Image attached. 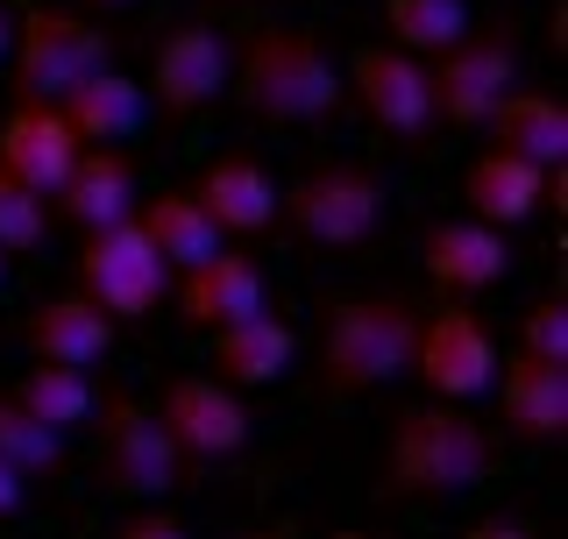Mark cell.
Segmentation results:
<instances>
[{
    "label": "cell",
    "mask_w": 568,
    "mask_h": 539,
    "mask_svg": "<svg viewBox=\"0 0 568 539\" xmlns=\"http://www.w3.org/2000/svg\"><path fill=\"white\" fill-rule=\"evenodd\" d=\"M490 469H497V440L484 419H469L455 398L405 405L377 455V505H440V497L490 482Z\"/></svg>",
    "instance_id": "1"
},
{
    "label": "cell",
    "mask_w": 568,
    "mask_h": 539,
    "mask_svg": "<svg viewBox=\"0 0 568 539\" xmlns=\"http://www.w3.org/2000/svg\"><path fill=\"white\" fill-rule=\"evenodd\" d=\"M227 93L263 129H306L342 106V71L306 22H263L227 50Z\"/></svg>",
    "instance_id": "2"
},
{
    "label": "cell",
    "mask_w": 568,
    "mask_h": 539,
    "mask_svg": "<svg viewBox=\"0 0 568 539\" xmlns=\"http://www.w3.org/2000/svg\"><path fill=\"white\" fill-rule=\"evenodd\" d=\"M413 334L419 305L398 292H355L327 313L320 327V390L327 398H363V390L390 384L413 369Z\"/></svg>",
    "instance_id": "3"
},
{
    "label": "cell",
    "mask_w": 568,
    "mask_h": 539,
    "mask_svg": "<svg viewBox=\"0 0 568 539\" xmlns=\"http://www.w3.org/2000/svg\"><path fill=\"white\" fill-rule=\"evenodd\" d=\"M71 277H79V292L93 298L114 327H142V319H156V305L171 298V263L150 248L135 213H121V221H106V227H85Z\"/></svg>",
    "instance_id": "4"
},
{
    "label": "cell",
    "mask_w": 568,
    "mask_h": 539,
    "mask_svg": "<svg viewBox=\"0 0 568 539\" xmlns=\"http://www.w3.org/2000/svg\"><path fill=\"white\" fill-rule=\"evenodd\" d=\"M8 93L14 100H58L64 85L93 79L100 64H114V35L71 8H29L14 14V43H8Z\"/></svg>",
    "instance_id": "5"
},
{
    "label": "cell",
    "mask_w": 568,
    "mask_h": 539,
    "mask_svg": "<svg viewBox=\"0 0 568 539\" xmlns=\"http://www.w3.org/2000/svg\"><path fill=\"white\" fill-rule=\"evenodd\" d=\"M277 221L313 248H363L384 227V177L369 164H313L277 192Z\"/></svg>",
    "instance_id": "6"
},
{
    "label": "cell",
    "mask_w": 568,
    "mask_h": 539,
    "mask_svg": "<svg viewBox=\"0 0 568 539\" xmlns=\"http://www.w3.org/2000/svg\"><path fill=\"white\" fill-rule=\"evenodd\" d=\"M93 419H100V482L114 497H171L192 482V461L171 447V434L156 426V411L142 398L100 390Z\"/></svg>",
    "instance_id": "7"
},
{
    "label": "cell",
    "mask_w": 568,
    "mask_h": 539,
    "mask_svg": "<svg viewBox=\"0 0 568 539\" xmlns=\"http://www.w3.org/2000/svg\"><path fill=\"white\" fill-rule=\"evenodd\" d=\"M426 85H434V121L484 129L497 93L519 85V35H511V22H484V29L469 22L455 43H440L426 58Z\"/></svg>",
    "instance_id": "8"
},
{
    "label": "cell",
    "mask_w": 568,
    "mask_h": 539,
    "mask_svg": "<svg viewBox=\"0 0 568 539\" xmlns=\"http://www.w3.org/2000/svg\"><path fill=\"white\" fill-rule=\"evenodd\" d=\"M156 426L171 434V447L192 461V476L213 469V461H235L248 434H256V419H248L242 390L221 384V376H171L164 390H156Z\"/></svg>",
    "instance_id": "9"
},
{
    "label": "cell",
    "mask_w": 568,
    "mask_h": 539,
    "mask_svg": "<svg viewBox=\"0 0 568 539\" xmlns=\"http://www.w3.org/2000/svg\"><path fill=\"white\" fill-rule=\"evenodd\" d=\"M342 100L369 121L377 135H398V142H419L434 129V85H426V58L398 43H363L348 58V79H342Z\"/></svg>",
    "instance_id": "10"
},
{
    "label": "cell",
    "mask_w": 568,
    "mask_h": 539,
    "mask_svg": "<svg viewBox=\"0 0 568 539\" xmlns=\"http://www.w3.org/2000/svg\"><path fill=\"white\" fill-rule=\"evenodd\" d=\"M434 398H484L490 376H497V340L484 327V313H469V305H440V313H419V334H413V369Z\"/></svg>",
    "instance_id": "11"
},
{
    "label": "cell",
    "mask_w": 568,
    "mask_h": 539,
    "mask_svg": "<svg viewBox=\"0 0 568 539\" xmlns=\"http://www.w3.org/2000/svg\"><path fill=\"white\" fill-rule=\"evenodd\" d=\"M227 93V35L213 22H178L150 58V85L142 100L156 106V121L185 129L192 114H206L213 100Z\"/></svg>",
    "instance_id": "12"
},
{
    "label": "cell",
    "mask_w": 568,
    "mask_h": 539,
    "mask_svg": "<svg viewBox=\"0 0 568 539\" xmlns=\"http://www.w3.org/2000/svg\"><path fill=\"white\" fill-rule=\"evenodd\" d=\"M271 305V277L248 248H213L192 270H178V327L192 334H213L242 313H263Z\"/></svg>",
    "instance_id": "13"
},
{
    "label": "cell",
    "mask_w": 568,
    "mask_h": 539,
    "mask_svg": "<svg viewBox=\"0 0 568 539\" xmlns=\"http://www.w3.org/2000/svg\"><path fill=\"white\" fill-rule=\"evenodd\" d=\"M85 142L71 135V121L58 114V100H14L8 121H0V164H8L22 185H36L50 200V192L64 185V171L79 164Z\"/></svg>",
    "instance_id": "14"
},
{
    "label": "cell",
    "mask_w": 568,
    "mask_h": 539,
    "mask_svg": "<svg viewBox=\"0 0 568 539\" xmlns=\"http://www.w3.org/2000/svg\"><path fill=\"white\" fill-rule=\"evenodd\" d=\"M419 263H426V277L440 284L448 298H476V292H490L497 277L511 270V248H505V227H490V221H434L419 235Z\"/></svg>",
    "instance_id": "15"
},
{
    "label": "cell",
    "mask_w": 568,
    "mask_h": 539,
    "mask_svg": "<svg viewBox=\"0 0 568 539\" xmlns=\"http://www.w3.org/2000/svg\"><path fill=\"white\" fill-rule=\"evenodd\" d=\"M497 384V419H505L511 440H568V363H547V355H511Z\"/></svg>",
    "instance_id": "16"
},
{
    "label": "cell",
    "mask_w": 568,
    "mask_h": 539,
    "mask_svg": "<svg viewBox=\"0 0 568 539\" xmlns=\"http://www.w3.org/2000/svg\"><path fill=\"white\" fill-rule=\"evenodd\" d=\"M22 348L36 363H71V369H93L106 348H114V319L100 313L85 292H58V298H36L22 313Z\"/></svg>",
    "instance_id": "17"
},
{
    "label": "cell",
    "mask_w": 568,
    "mask_h": 539,
    "mask_svg": "<svg viewBox=\"0 0 568 539\" xmlns=\"http://www.w3.org/2000/svg\"><path fill=\"white\" fill-rule=\"evenodd\" d=\"M192 200L213 213L221 235H263V227L277 221V185L248 150H227V156H213V164H200Z\"/></svg>",
    "instance_id": "18"
},
{
    "label": "cell",
    "mask_w": 568,
    "mask_h": 539,
    "mask_svg": "<svg viewBox=\"0 0 568 539\" xmlns=\"http://www.w3.org/2000/svg\"><path fill=\"white\" fill-rule=\"evenodd\" d=\"M58 200V213L71 227H106V221H121V213H135V156L129 150H114V142H85L79 150V164L64 171V185L50 192Z\"/></svg>",
    "instance_id": "19"
},
{
    "label": "cell",
    "mask_w": 568,
    "mask_h": 539,
    "mask_svg": "<svg viewBox=\"0 0 568 539\" xmlns=\"http://www.w3.org/2000/svg\"><path fill=\"white\" fill-rule=\"evenodd\" d=\"M547 164H532V156H511V150H490L476 156L469 171H462V200H469L476 221H490V227H519L532 221V213L547 206Z\"/></svg>",
    "instance_id": "20"
},
{
    "label": "cell",
    "mask_w": 568,
    "mask_h": 539,
    "mask_svg": "<svg viewBox=\"0 0 568 539\" xmlns=\"http://www.w3.org/2000/svg\"><path fill=\"white\" fill-rule=\"evenodd\" d=\"M484 135L511 156H532V164L561 171L568 164V100L561 93H532V85H505L497 106L484 114Z\"/></svg>",
    "instance_id": "21"
},
{
    "label": "cell",
    "mask_w": 568,
    "mask_h": 539,
    "mask_svg": "<svg viewBox=\"0 0 568 539\" xmlns=\"http://www.w3.org/2000/svg\"><path fill=\"white\" fill-rule=\"evenodd\" d=\"M292 355H298V334L284 327L271 305H263V313L227 319V327H213V376H221V384H235V390L277 384V376L292 369Z\"/></svg>",
    "instance_id": "22"
},
{
    "label": "cell",
    "mask_w": 568,
    "mask_h": 539,
    "mask_svg": "<svg viewBox=\"0 0 568 539\" xmlns=\"http://www.w3.org/2000/svg\"><path fill=\"white\" fill-rule=\"evenodd\" d=\"M58 114L71 121V135H79V142H121V135L142 129L150 100H142V85L129 79V71L100 64L93 79H79V85H64V93H58Z\"/></svg>",
    "instance_id": "23"
},
{
    "label": "cell",
    "mask_w": 568,
    "mask_h": 539,
    "mask_svg": "<svg viewBox=\"0 0 568 539\" xmlns=\"http://www.w3.org/2000/svg\"><path fill=\"white\" fill-rule=\"evenodd\" d=\"M135 221H142L150 248L171 270H192L200 256L221 248V227H213V213L192 200V185H171V192H156V200H135Z\"/></svg>",
    "instance_id": "24"
},
{
    "label": "cell",
    "mask_w": 568,
    "mask_h": 539,
    "mask_svg": "<svg viewBox=\"0 0 568 539\" xmlns=\"http://www.w3.org/2000/svg\"><path fill=\"white\" fill-rule=\"evenodd\" d=\"M14 398H22L43 426H58V434H71V426H85L93 419V376L85 369H71V363H36L29 355V369H22V384H14Z\"/></svg>",
    "instance_id": "25"
},
{
    "label": "cell",
    "mask_w": 568,
    "mask_h": 539,
    "mask_svg": "<svg viewBox=\"0 0 568 539\" xmlns=\"http://www.w3.org/2000/svg\"><path fill=\"white\" fill-rule=\"evenodd\" d=\"M462 29H469V0H384V35L413 58H434Z\"/></svg>",
    "instance_id": "26"
},
{
    "label": "cell",
    "mask_w": 568,
    "mask_h": 539,
    "mask_svg": "<svg viewBox=\"0 0 568 539\" xmlns=\"http://www.w3.org/2000/svg\"><path fill=\"white\" fill-rule=\"evenodd\" d=\"M0 455H8L29 482H36V476H58V469H64V434L36 419V411L14 398V390H0Z\"/></svg>",
    "instance_id": "27"
},
{
    "label": "cell",
    "mask_w": 568,
    "mask_h": 539,
    "mask_svg": "<svg viewBox=\"0 0 568 539\" xmlns=\"http://www.w3.org/2000/svg\"><path fill=\"white\" fill-rule=\"evenodd\" d=\"M43 235H50V200L0 164V248L29 256V248H43Z\"/></svg>",
    "instance_id": "28"
},
{
    "label": "cell",
    "mask_w": 568,
    "mask_h": 539,
    "mask_svg": "<svg viewBox=\"0 0 568 539\" xmlns=\"http://www.w3.org/2000/svg\"><path fill=\"white\" fill-rule=\"evenodd\" d=\"M519 348L526 355H547V363H568V298H532L526 319H519Z\"/></svg>",
    "instance_id": "29"
},
{
    "label": "cell",
    "mask_w": 568,
    "mask_h": 539,
    "mask_svg": "<svg viewBox=\"0 0 568 539\" xmlns=\"http://www.w3.org/2000/svg\"><path fill=\"white\" fill-rule=\"evenodd\" d=\"M114 532H121V539H178V532H185V518H178V511H164L156 497H142V511H129Z\"/></svg>",
    "instance_id": "30"
},
{
    "label": "cell",
    "mask_w": 568,
    "mask_h": 539,
    "mask_svg": "<svg viewBox=\"0 0 568 539\" xmlns=\"http://www.w3.org/2000/svg\"><path fill=\"white\" fill-rule=\"evenodd\" d=\"M22 497H29V476L14 469L8 455H0V518H14V511H22Z\"/></svg>",
    "instance_id": "31"
},
{
    "label": "cell",
    "mask_w": 568,
    "mask_h": 539,
    "mask_svg": "<svg viewBox=\"0 0 568 539\" xmlns=\"http://www.w3.org/2000/svg\"><path fill=\"white\" fill-rule=\"evenodd\" d=\"M8 43H14V14L0 8V58H8Z\"/></svg>",
    "instance_id": "32"
},
{
    "label": "cell",
    "mask_w": 568,
    "mask_h": 539,
    "mask_svg": "<svg viewBox=\"0 0 568 539\" xmlns=\"http://www.w3.org/2000/svg\"><path fill=\"white\" fill-rule=\"evenodd\" d=\"M8 263H14V256H8V248H0V284H8Z\"/></svg>",
    "instance_id": "33"
},
{
    "label": "cell",
    "mask_w": 568,
    "mask_h": 539,
    "mask_svg": "<svg viewBox=\"0 0 568 539\" xmlns=\"http://www.w3.org/2000/svg\"><path fill=\"white\" fill-rule=\"evenodd\" d=\"M93 8H121V0H93Z\"/></svg>",
    "instance_id": "34"
}]
</instances>
